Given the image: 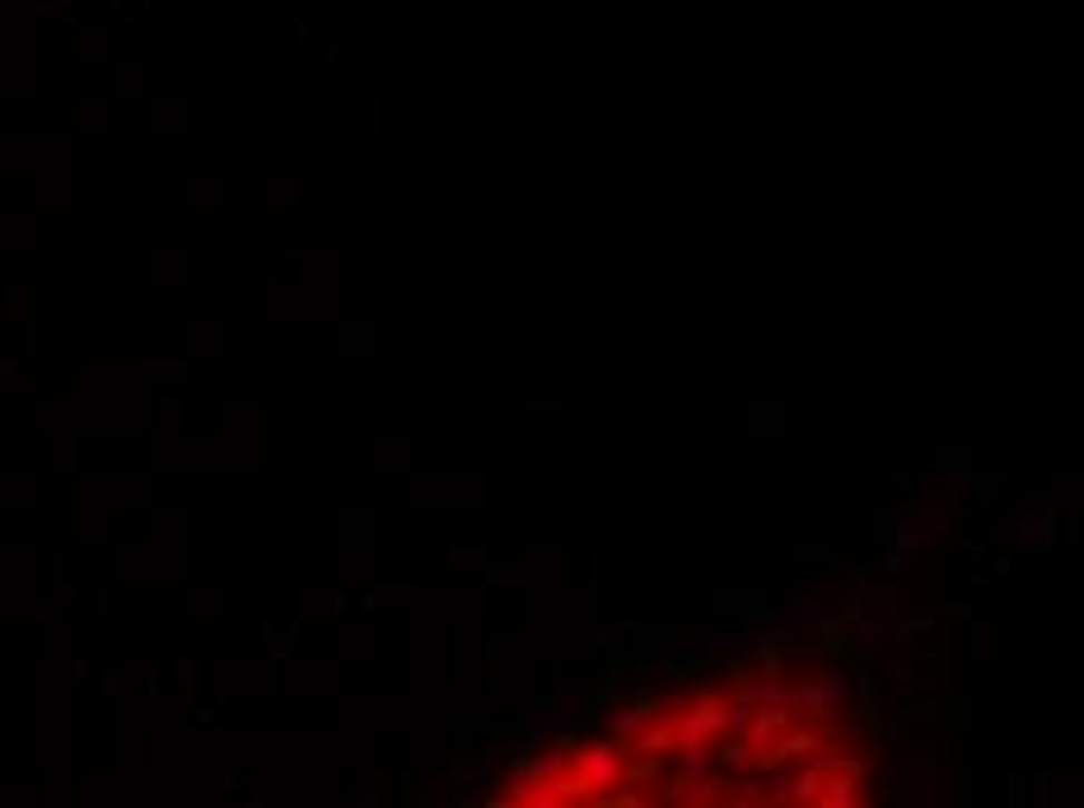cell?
<instances>
[{
    "label": "cell",
    "instance_id": "cell-1",
    "mask_svg": "<svg viewBox=\"0 0 1084 808\" xmlns=\"http://www.w3.org/2000/svg\"><path fill=\"white\" fill-rule=\"evenodd\" d=\"M622 762H626V752H622V748L598 743V748L575 752V762H570V767H575V776L585 780V790H589V795H608V790H617L622 780H626Z\"/></svg>",
    "mask_w": 1084,
    "mask_h": 808
}]
</instances>
